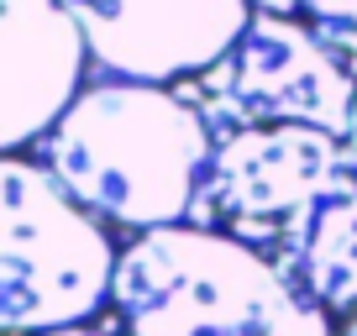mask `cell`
Listing matches in <instances>:
<instances>
[{
	"label": "cell",
	"mask_w": 357,
	"mask_h": 336,
	"mask_svg": "<svg viewBox=\"0 0 357 336\" xmlns=\"http://www.w3.org/2000/svg\"><path fill=\"white\" fill-rule=\"evenodd\" d=\"M32 153L100 221L158 231L195 215L215 132L200 105L168 84L95 79Z\"/></svg>",
	"instance_id": "cell-1"
},
{
	"label": "cell",
	"mask_w": 357,
	"mask_h": 336,
	"mask_svg": "<svg viewBox=\"0 0 357 336\" xmlns=\"http://www.w3.org/2000/svg\"><path fill=\"white\" fill-rule=\"evenodd\" d=\"M111 305L126 336H336L331 310L268 252L195 221L137 231Z\"/></svg>",
	"instance_id": "cell-2"
},
{
	"label": "cell",
	"mask_w": 357,
	"mask_h": 336,
	"mask_svg": "<svg viewBox=\"0 0 357 336\" xmlns=\"http://www.w3.org/2000/svg\"><path fill=\"white\" fill-rule=\"evenodd\" d=\"M111 231L37 158L0 163V326L6 336H47L89 326L116 294Z\"/></svg>",
	"instance_id": "cell-3"
},
{
	"label": "cell",
	"mask_w": 357,
	"mask_h": 336,
	"mask_svg": "<svg viewBox=\"0 0 357 336\" xmlns=\"http://www.w3.org/2000/svg\"><path fill=\"white\" fill-rule=\"evenodd\" d=\"M190 100L200 105L215 137L294 121L347 142L357 111V74L300 16L257 11L231 53L195 79Z\"/></svg>",
	"instance_id": "cell-4"
},
{
	"label": "cell",
	"mask_w": 357,
	"mask_h": 336,
	"mask_svg": "<svg viewBox=\"0 0 357 336\" xmlns=\"http://www.w3.org/2000/svg\"><path fill=\"white\" fill-rule=\"evenodd\" d=\"M352 163L342 137L321 126H247V132L215 137V158L205 168L195 226L242 236L257 252H279L300 211Z\"/></svg>",
	"instance_id": "cell-5"
},
{
	"label": "cell",
	"mask_w": 357,
	"mask_h": 336,
	"mask_svg": "<svg viewBox=\"0 0 357 336\" xmlns=\"http://www.w3.org/2000/svg\"><path fill=\"white\" fill-rule=\"evenodd\" d=\"M100 79H200L257 16L252 0H63Z\"/></svg>",
	"instance_id": "cell-6"
},
{
	"label": "cell",
	"mask_w": 357,
	"mask_h": 336,
	"mask_svg": "<svg viewBox=\"0 0 357 336\" xmlns=\"http://www.w3.org/2000/svg\"><path fill=\"white\" fill-rule=\"evenodd\" d=\"M89 43L63 0H0V147H37L84 95Z\"/></svg>",
	"instance_id": "cell-7"
},
{
	"label": "cell",
	"mask_w": 357,
	"mask_h": 336,
	"mask_svg": "<svg viewBox=\"0 0 357 336\" xmlns=\"http://www.w3.org/2000/svg\"><path fill=\"white\" fill-rule=\"evenodd\" d=\"M273 263L331 315L357 310V158L300 211Z\"/></svg>",
	"instance_id": "cell-8"
},
{
	"label": "cell",
	"mask_w": 357,
	"mask_h": 336,
	"mask_svg": "<svg viewBox=\"0 0 357 336\" xmlns=\"http://www.w3.org/2000/svg\"><path fill=\"white\" fill-rule=\"evenodd\" d=\"M300 22L357 74V0H294Z\"/></svg>",
	"instance_id": "cell-9"
},
{
	"label": "cell",
	"mask_w": 357,
	"mask_h": 336,
	"mask_svg": "<svg viewBox=\"0 0 357 336\" xmlns=\"http://www.w3.org/2000/svg\"><path fill=\"white\" fill-rule=\"evenodd\" d=\"M257 11H273V16H300V6L294 0H252Z\"/></svg>",
	"instance_id": "cell-10"
},
{
	"label": "cell",
	"mask_w": 357,
	"mask_h": 336,
	"mask_svg": "<svg viewBox=\"0 0 357 336\" xmlns=\"http://www.w3.org/2000/svg\"><path fill=\"white\" fill-rule=\"evenodd\" d=\"M47 336H126V331H105V326H68V331H47Z\"/></svg>",
	"instance_id": "cell-11"
},
{
	"label": "cell",
	"mask_w": 357,
	"mask_h": 336,
	"mask_svg": "<svg viewBox=\"0 0 357 336\" xmlns=\"http://www.w3.org/2000/svg\"><path fill=\"white\" fill-rule=\"evenodd\" d=\"M336 336H357V310H352V315L342 321V331H336Z\"/></svg>",
	"instance_id": "cell-12"
},
{
	"label": "cell",
	"mask_w": 357,
	"mask_h": 336,
	"mask_svg": "<svg viewBox=\"0 0 357 336\" xmlns=\"http://www.w3.org/2000/svg\"><path fill=\"white\" fill-rule=\"evenodd\" d=\"M347 153L357 158V111H352V132H347Z\"/></svg>",
	"instance_id": "cell-13"
}]
</instances>
